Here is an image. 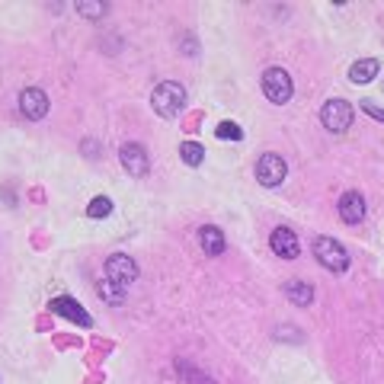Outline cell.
<instances>
[{
    "mask_svg": "<svg viewBox=\"0 0 384 384\" xmlns=\"http://www.w3.org/2000/svg\"><path fill=\"white\" fill-rule=\"evenodd\" d=\"M151 106H154L157 116L173 119V116H180L182 112V106H186V90H182L180 84H173V80L157 84V90H154V97H151Z\"/></svg>",
    "mask_w": 384,
    "mask_h": 384,
    "instance_id": "1",
    "label": "cell"
},
{
    "mask_svg": "<svg viewBox=\"0 0 384 384\" xmlns=\"http://www.w3.org/2000/svg\"><path fill=\"white\" fill-rule=\"evenodd\" d=\"M314 256L321 259V266L330 269V273H346V269H349V253L342 250V244H336L333 237H317Z\"/></svg>",
    "mask_w": 384,
    "mask_h": 384,
    "instance_id": "2",
    "label": "cell"
},
{
    "mask_svg": "<svg viewBox=\"0 0 384 384\" xmlns=\"http://www.w3.org/2000/svg\"><path fill=\"white\" fill-rule=\"evenodd\" d=\"M263 93H266V99L269 103H275V106H282V103H288L292 99V77L285 74L282 68H269L263 74Z\"/></svg>",
    "mask_w": 384,
    "mask_h": 384,
    "instance_id": "3",
    "label": "cell"
},
{
    "mask_svg": "<svg viewBox=\"0 0 384 384\" xmlns=\"http://www.w3.org/2000/svg\"><path fill=\"white\" fill-rule=\"evenodd\" d=\"M321 122L327 132H346V128L352 125V106L346 103V99H327L321 109Z\"/></svg>",
    "mask_w": 384,
    "mask_h": 384,
    "instance_id": "4",
    "label": "cell"
},
{
    "mask_svg": "<svg viewBox=\"0 0 384 384\" xmlns=\"http://www.w3.org/2000/svg\"><path fill=\"white\" fill-rule=\"evenodd\" d=\"M106 279H109L112 285L125 288L128 282L138 279V266H135V259L125 256V253H112V256L106 259Z\"/></svg>",
    "mask_w": 384,
    "mask_h": 384,
    "instance_id": "5",
    "label": "cell"
},
{
    "mask_svg": "<svg viewBox=\"0 0 384 384\" xmlns=\"http://www.w3.org/2000/svg\"><path fill=\"white\" fill-rule=\"evenodd\" d=\"M285 173H288V167L279 154H263L256 161V180L263 182V186H279V182L285 180Z\"/></svg>",
    "mask_w": 384,
    "mask_h": 384,
    "instance_id": "6",
    "label": "cell"
},
{
    "mask_svg": "<svg viewBox=\"0 0 384 384\" xmlns=\"http://www.w3.org/2000/svg\"><path fill=\"white\" fill-rule=\"evenodd\" d=\"M20 112L26 116V119L39 122L49 116V97H45V90H39V87H29V90L20 93Z\"/></svg>",
    "mask_w": 384,
    "mask_h": 384,
    "instance_id": "7",
    "label": "cell"
},
{
    "mask_svg": "<svg viewBox=\"0 0 384 384\" xmlns=\"http://www.w3.org/2000/svg\"><path fill=\"white\" fill-rule=\"evenodd\" d=\"M119 161H122V167H125V173H132V176H144L147 167H151L144 147L135 144V141H125V144L119 147Z\"/></svg>",
    "mask_w": 384,
    "mask_h": 384,
    "instance_id": "8",
    "label": "cell"
},
{
    "mask_svg": "<svg viewBox=\"0 0 384 384\" xmlns=\"http://www.w3.org/2000/svg\"><path fill=\"white\" fill-rule=\"evenodd\" d=\"M269 244H273V253L282 259H295L301 253V244H298V234H295L292 228H275L273 237H269Z\"/></svg>",
    "mask_w": 384,
    "mask_h": 384,
    "instance_id": "9",
    "label": "cell"
},
{
    "mask_svg": "<svg viewBox=\"0 0 384 384\" xmlns=\"http://www.w3.org/2000/svg\"><path fill=\"white\" fill-rule=\"evenodd\" d=\"M51 311L61 314L64 321H74V323H80V327H90V314H87V311L77 304L74 298H68V295H61V298L51 301Z\"/></svg>",
    "mask_w": 384,
    "mask_h": 384,
    "instance_id": "10",
    "label": "cell"
},
{
    "mask_svg": "<svg viewBox=\"0 0 384 384\" xmlns=\"http://www.w3.org/2000/svg\"><path fill=\"white\" fill-rule=\"evenodd\" d=\"M340 218L346 224H359L365 218V199L362 192H342L340 199Z\"/></svg>",
    "mask_w": 384,
    "mask_h": 384,
    "instance_id": "11",
    "label": "cell"
},
{
    "mask_svg": "<svg viewBox=\"0 0 384 384\" xmlns=\"http://www.w3.org/2000/svg\"><path fill=\"white\" fill-rule=\"evenodd\" d=\"M199 244L209 256H218V253H224V234L211 224H205V228H199Z\"/></svg>",
    "mask_w": 384,
    "mask_h": 384,
    "instance_id": "12",
    "label": "cell"
},
{
    "mask_svg": "<svg viewBox=\"0 0 384 384\" xmlns=\"http://www.w3.org/2000/svg\"><path fill=\"white\" fill-rule=\"evenodd\" d=\"M285 295H288V298H292L298 307H307L311 301H314V288L307 285V282H301V279L285 282Z\"/></svg>",
    "mask_w": 384,
    "mask_h": 384,
    "instance_id": "13",
    "label": "cell"
},
{
    "mask_svg": "<svg viewBox=\"0 0 384 384\" xmlns=\"http://www.w3.org/2000/svg\"><path fill=\"white\" fill-rule=\"evenodd\" d=\"M378 74V61L375 58H362V61H356L349 68V80L352 84H368V80H375Z\"/></svg>",
    "mask_w": 384,
    "mask_h": 384,
    "instance_id": "14",
    "label": "cell"
},
{
    "mask_svg": "<svg viewBox=\"0 0 384 384\" xmlns=\"http://www.w3.org/2000/svg\"><path fill=\"white\" fill-rule=\"evenodd\" d=\"M180 157L186 167H199V163L205 161V147L199 144V141H182L180 144Z\"/></svg>",
    "mask_w": 384,
    "mask_h": 384,
    "instance_id": "15",
    "label": "cell"
},
{
    "mask_svg": "<svg viewBox=\"0 0 384 384\" xmlns=\"http://www.w3.org/2000/svg\"><path fill=\"white\" fill-rule=\"evenodd\" d=\"M109 215H112V199H106V196H97L87 205V218H93V221H103Z\"/></svg>",
    "mask_w": 384,
    "mask_h": 384,
    "instance_id": "16",
    "label": "cell"
},
{
    "mask_svg": "<svg viewBox=\"0 0 384 384\" xmlns=\"http://www.w3.org/2000/svg\"><path fill=\"white\" fill-rule=\"evenodd\" d=\"M99 292H103V298L109 301V304H125V288L112 285L109 279H106V282H99Z\"/></svg>",
    "mask_w": 384,
    "mask_h": 384,
    "instance_id": "17",
    "label": "cell"
},
{
    "mask_svg": "<svg viewBox=\"0 0 384 384\" xmlns=\"http://www.w3.org/2000/svg\"><path fill=\"white\" fill-rule=\"evenodd\" d=\"M77 13L87 16V20H97V16L106 13V4H97V0H80V4H77Z\"/></svg>",
    "mask_w": 384,
    "mask_h": 384,
    "instance_id": "18",
    "label": "cell"
},
{
    "mask_svg": "<svg viewBox=\"0 0 384 384\" xmlns=\"http://www.w3.org/2000/svg\"><path fill=\"white\" fill-rule=\"evenodd\" d=\"M218 138H224V141H240V138H244V128L234 125V122H221V125H218Z\"/></svg>",
    "mask_w": 384,
    "mask_h": 384,
    "instance_id": "19",
    "label": "cell"
},
{
    "mask_svg": "<svg viewBox=\"0 0 384 384\" xmlns=\"http://www.w3.org/2000/svg\"><path fill=\"white\" fill-rule=\"evenodd\" d=\"M362 112H368V116H371L375 122H384V109H378V106L371 103V99H365V103H362Z\"/></svg>",
    "mask_w": 384,
    "mask_h": 384,
    "instance_id": "20",
    "label": "cell"
},
{
    "mask_svg": "<svg viewBox=\"0 0 384 384\" xmlns=\"http://www.w3.org/2000/svg\"><path fill=\"white\" fill-rule=\"evenodd\" d=\"M180 368H182V375H186V378H192V381H196V384H211V378H202L196 368H189V365H180Z\"/></svg>",
    "mask_w": 384,
    "mask_h": 384,
    "instance_id": "21",
    "label": "cell"
}]
</instances>
